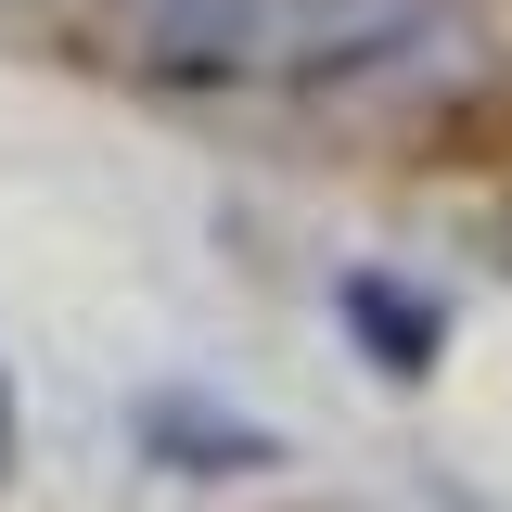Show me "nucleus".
<instances>
[{
	"instance_id": "nucleus-1",
	"label": "nucleus",
	"mask_w": 512,
	"mask_h": 512,
	"mask_svg": "<svg viewBox=\"0 0 512 512\" xmlns=\"http://www.w3.org/2000/svg\"><path fill=\"white\" fill-rule=\"evenodd\" d=\"M436 39V0H269V52L256 77H359Z\"/></svg>"
},
{
	"instance_id": "nucleus-4",
	"label": "nucleus",
	"mask_w": 512,
	"mask_h": 512,
	"mask_svg": "<svg viewBox=\"0 0 512 512\" xmlns=\"http://www.w3.org/2000/svg\"><path fill=\"white\" fill-rule=\"evenodd\" d=\"M346 333L372 346V372H397V384H423L436 372V346H448V308L423 295V282H397V269H346Z\"/></svg>"
},
{
	"instance_id": "nucleus-3",
	"label": "nucleus",
	"mask_w": 512,
	"mask_h": 512,
	"mask_svg": "<svg viewBox=\"0 0 512 512\" xmlns=\"http://www.w3.org/2000/svg\"><path fill=\"white\" fill-rule=\"evenodd\" d=\"M141 448H154L167 474H269V461H282V436H269V423L218 410V397H192V384L141 397Z\"/></svg>"
},
{
	"instance_id": "nucleus-2",
	"label": "nucleus",
	"mask_w": 512,
	"mask_h": 512,
	"mask_svg": "<svg viewBox=\"0 0 512 512\" xmlns=\"http://www.w3.org/2000/svg\"><path fill=\"white\" fill-rule=\"evenodd\" d=\"M116 39L154 77H256L269 0H116Z\"/></svg>"
},
{
	"instance_id": "nucleus-5",
	"label": "nucleus",
	"mask_w": 512,
	"mask_h": 512,
	"mask_svg": "<svg viewBox=\"0 0 512 512\" xmlns=\"http://www.w3.org/2000/svg\"><path fill=\"white\" fill-rule=\"evenodd\" d=\"M0 461H13V384H0Z\"/></svg>"
}]
</instances>
